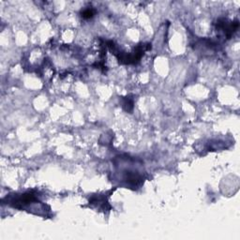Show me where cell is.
<instances>
[{
	"label": "cell",
	"instance_id": "obj_1",
	"mask_svg": "<svg viewBox=\"0 0 240 240\" xmlns=\"http://www.w3.org/2000/svg\"><path fill=\"white\" fill-rule=\"evenodd\" d=\"M81 14L83 19H90L95 15V10L92 9H86L83 11H82Z\"/></svg>",
	"mask_w": 240,
	"mask_h": 240
}]
</instances>
